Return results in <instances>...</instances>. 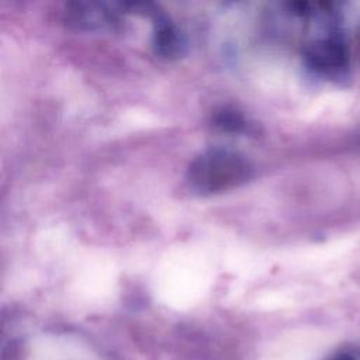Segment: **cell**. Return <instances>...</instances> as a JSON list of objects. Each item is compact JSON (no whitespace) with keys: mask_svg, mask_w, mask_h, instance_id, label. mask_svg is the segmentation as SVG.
<instances>
[{"mask_svg":"<svg viewBox=\"0 0 360 360\" xmlns=\"http://www.w3.org/2000/svg\"><path fill=\"white\" fill-rule=\"evenodd\" d=\"M253 174L250 162L238 152L212 148L200 153L187 169V181L201 194L221 193L246 183Z\"/></svg>","mask_w":360,"mask_h":360,"instance_id":"6da1fadb","label":"cell"},{"mask_svg":"<svg viewBox=\"0 0 360 360\" xmlns=\"http://www.w3.org/2000/svg\"><path fill=\"white\" fill-rule=\"evenodd\" d=\"M302 56L305 65L326 79H345L350 70V53L343 38L329 32L308 41Z\"/></svg>","mask_w":360,"mask_h":360,"instance_id":"7a4b0ae2","label":"cell"},{"mask_svg":"<svg viewBox=\"0 0 360 360\" xmlns=\"http://www.w3.org/2000/svg\"><path fill=\"white\" fill-rule=\"evenodd\" d=\"M114 7L98 1H70L65 6V21L77 30H114L120 24Z\"/></svg>","mask_w":360,"mask_h":360,"instance_id":"3957f363","label":"cell"},{"mask_svg":"<svg viewBox=\"0 0 360 360\" xmlns=\"http://www.w3.org/2000/svg\"><path fill=\"white\" fill-rule=\"evenodd\" d=\"M153 48L162 58H179L186 51V39L181 31L167 17L162 14L155 15L153 22Z\"/></svg>","mask_w":360,"mask_h":360,"instance_id":"277c9868","label":"cell"},{"mask_svg":"<svg viewBox=\"0 0 360 360\" xmlns=\"http://www.w3.org/2000/svg\"><path fill=\"white\" fill-rule=\"evenodd\" d=\"M214 124L226 132H248L250 128L249 121L242 112L232 108H222L214 114Z\"/></svg>","mask_w":360,"mask_h":360,"instance_id":"5b68a950","label":"cell"},{"mask_svg":"<svg viewBox=\"0 0 360 360\" xmlns=\"http://www.w3.org/2000/svg\"><path fill=\"white\" fill-rule=\"evenodd\" d=\"M335 360H354V359L346 354V356H340V357H338V359H335Z\"/></svg>","mask_w":360,"mask_h":360,"instance_id":"8992f818","label":"cell"}]
</instances>
